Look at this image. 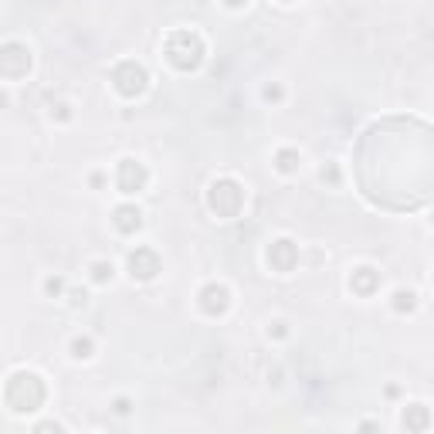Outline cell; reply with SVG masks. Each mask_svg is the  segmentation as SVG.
<instances>
[{
  "label": "cell",
  "mask_w": 434,
  "mask_h": 434,
  "mask_svg": "<svg viewBox=\"0 0 434 434\" xmlns=\"http://www.w3.org/2000/svg\"><path fill=\"white\" fill-rule=\"evenodd\" d=\"M3 400H7V407L14 414H31L48 400V387H44V380L38 373L17 370V373H10V380L3 387Z\"/></svg>",
  "instance_id": "1"
},
{
  "label": "cell",
  "mask_w": 434,
  "mask_h": 434,
  "mask_svg": "<svg viewBox=\"0 0 434 434\" xmlns=\"http://www.w3.org/2000/svg\"><path fill=\"white\" fill-rule=\"evenodd\" d=\"M163 55H166V61H170L177 72H194V68H200V61H204L207 51H204V41H200L197 31L177 28V31L166 34Z\"/></svg>",
  "instance_id": "2"
},
{
  "label": "cell",
  "mask_w": 434,
  "mask_h": 434,
  "mask_svg": "<svg viewBox=\"0 0 434 434\" xmlns=\"http://www.w3.org/2000/svg\"><path fill=\"white\" fill-rule=\"evenodd\" d=\"M207 207L217 217H237L241 207H244V187L237 180H231V177H217L207 187Z\"/></svg>",
  "instance_id": "3"
},
{
  "label": "cell",
  "mask_w": 434,
  "mask_h": 434,
  "mask_svg": "<svg viewBox=\"0 0 434 434\" xmlns=\"http://www.w3.org/2000/svg\"><path fill=\"white\" fill-rule=\"evenodd\" d=\"M146 68L139 65V61H119L116 68H112V88H116L122 99H136V95H143L146 92Z\"/></svg>",
  "instance_id": "4"
},
{
  "label": "cell",
  "mask_w": 434,
  "mask_h": 434,
  "mask_svg": "<svg viewBox=\"0 0 434 434\" xmlns=\"http://www.w3.org/2000/svg\"><path fill=\"white\" fill-rule=\"evenodd\" d=\"M0 72H3V79H10V81L28 75V72H31V51H28V44L7 41V44H3V55H0Z\"/></svg>",
  "instance_id": "5"
},
{
  "label": "cell",
  "mask_w": 434,
  "mask_h": 434,
  "mask_svg": "<svg viewBox=\"0 0 434 434\" xmlns=\"http://www.w3.org/2000/svg\"><path fill=\"white\" fill-rule=\"evenodd\" d=\"M126 268H129V275L136 278V282H153V278L159 275V255L153 251V248L139 244L136 251H129Z\"/></svg>",
  "instance_id": "6"
},
{
  "label": "cell",
  "mask_w": 434,
  "mask_h": 434,
  "mask_svg": "<svg viewBox=\"0 0 434 434\" xmlns=\"http://www.w3.org/2000/svg\"><path fill=\"white\" fill-rule=\"evenodd\" d=\"M116 184L122 194H139L146 184H150V173L139 159H119V170H116Z\"/></svg>",
  "instance_id": "7"
},
{
  "label": "cell",
  "mask_w": 434,
  "mask_h": 434,
  "mask_svg": "<svg viewBox=\"0 0 434 434\" xmlns=\"http://www.w3.org/2000/svg\"><path fill=\"white\" fill-rule=\"evenodd\" d=\"M197 302L207 316H224L228 306H231V292H228V285H221V282H207L197 292Z\"/></svg>",
  "instance_id": "8"
},
{
  "label": "cell",
  "mask_w": 434,
  "mask_h": 434,
  "mask_svg": "<svg viewBox=\"0 0 434 434\" xmlns=\"http://www.w3.org/2000/svg\"><path fill=\"white\" fill-rule=\"evenodd\" d=\"M268 265L275 268L278 275H288L295 265H299V244L288 241V237H278L268 244Z\"/></svg>",
  "instance_id": "9"
},
{
  "label": "cell",
  "mask_w": 434,
  "mask_h": 434,
  "mask_svg": "<svg viewBox=\"0 0 434 434\" xmlns=\"http://www.w3.org/2000/svg\"><path fill=\"white\" fill-rule=\"evenodd\" d=\"M377 288H380V272L370 268V265H359L353 275H350V292L359 295V299H370Z\"/></svg>",
  "instance_id": "10"
},
{
  "label": "cell",
  "mask_w": 434,
  "mask_h": 434,
  "mask_svg": "<svg viewBox=\"0 0 434 434\" xmlns=\"http://www.w3.org/2000/svg\"><path fill=\"white\" fill-rule=\"evenodd\" d=\"M112 224H116L119 235H136L143 228V210L136 204H119L112 210Z\"/></svg>",
  "instance_id": "11"
},
{
  "label": "cell",
  "mask_w": 434,
  "mask_h": 434,
  "mask_svg": "<svg viewBox=\"0 0 434 434\" xmlns=\"http://www.w3.org/2000/svg\"><path fill=\"white\" fill-rule=\"evenodd\" d=\"M400 424H404L407 431H428V428H431V411H428L424 404H407L404 414H400Z\"/></svg>",
  "instance_id": "12"
},
{
  "label": "cell",
  "mask_w": 434,
  "mask_h": 434,
  "mask_svg": "<svg viewBox=\"0 0 434 434\" xmlns=\"http://www.w3.org/2000/svg\"><path fill=\"white\" fill-rule=\"evenodd\" d=\"M391 309L400 313V316H404V313H414V309H417V295H414L411 288H397L394 295H391Z\"/></svg>",
  "instance_id": "13"
},
{
  "label": "cell",
  "mask_w": 434,
  "mask_h": 434,
  "mask_svg": "<svg viewBox=\"0 0 434 434\" xmlns=\"http://www.w3.org/2000/svg\"><path fill=\"white\" fill-rule=\"evenodd\" d=\"M275 166H278V173H299V166H302L299 150H278V153H275Z\"/></svg>",
  "instance_id": "14"
},
{
  "label": "cell",
  "mask_w": 434,
  "mask_h": 434,
  "mask_svg": "<svg viewBox=\"0 0 434 434\" xmlns=\"http://www.w3.org/2000/svg\"><path fill=\"white\" fill-rule=\"evenodd\" d=\"M68 350L75 359H88V356L95 353V343H92V336H75L72 343H68Z\"/></svg>",
  "instance_id": "15"
},
{
  "label": "cell",
  "mask_w": 434,
  "mask_h": 434,
  "mask_svg": "<svg viewBox=\"0 0 434 434\" xmlns=\"http://www.w3.org/2000/svg\"><path fill=\"white\" fill-rule=\"evenodd\" d=\"M88 272H92V282H95V285H106V282H112V275H116V268H112L109 262H92Z\"/></svg>",
  "instance_id": "16"
},
{
  "label": "cell",
  "mask_w": 434,
  "mask_h": 434,
  "mask_svg": "<svg viewBox=\"0 0 434 434\" xmlns=\"http://www.w3.org/2000/svg\"><path fill=\"white\" fill-rule=\"evenodd\" d=\"M61 292H65V278H61V275H48V278H44V295H48V299H58Z\"/></svg>",
  "instance_id": "17"
},
{
  "label": "cell",
  "mask_w": 434,
  "mask_h": 434,
  "mask_svg": "<svg viewBox=\"0 0 434 434\" xmlns=\"http://www.w3.org/2000/svg\"><path fill=\"white\" fill-rule=\"evenodd\" d=\"M262 99H265V102H282V99H285V88H282L278 81H272V85L262 88Z\"/></svg>",
  "instance_id": "18"
},
{
  "label": "cell",
  "mask_w": 434,
  "mask_h": 434,
  "mask_svg": "<svg viewBox=\"0 0 434 434\" xmlns=\"http://www.w3.org/2000/svg\"><path fill=\"white\" fill-rule=\"evenodd\" d=\"M112 411H116L119 417H126V414L132 411V400H129V397H116V404H112Z\"/></svg>",
  "instance_id": "19"
},
{
  "label": "cell",
  "mask_w": 434,
  "mask_h": 434,
  "mask_svg": "<svg viewBox=\"0 0 434 434\" xmlns=\"http://www.w3.org/2000/svg\"><path fill=\"white\" fill-rule=\"evenodd\" d=\"M319 177H322V180H329V184H339V170H336L333 163H329V166H322V173H319Z\"/></svg>",
  "instance_id": "20"
},
{
  "label": "cell",
  "mask_w": 434,
  "mask_h": 434,
  "mask_svg": "<svg viewBox=\"0 0 434 434\" xmlns=\"http://www.w3.org/2000/svg\"><path fill=\"white\" fill-rule=\"evenodd\" d=\"M51 116H58L61 122H65V119H72V112H68V106H65V102H58V106H51Z\"/></svg>",
  "instance_id": "21"
},
{
  "label": "cell",
  "mask_w": 434,
  "mask_h": 434,
  "mask_svg": "<svg viewBox=\"0 0 434 434\" xmlns=\"http://www.w3.org/2000/svg\"><path fill=\"white\" fill-rule=\"evenodd\" d=\"M68 299H72V306L79 309V306H85V299H88V295H85L81 288H72V292H68Z\"/></svg>",
  "instance_id": "22"
},
{
  "label": "cell",
  "mask_w": 434,
  "mask_h": 434,
  "mask_svg": "<svg viewBox=\"0 0 434 434\" xmlns=\"http://www.w3.org/2000/svg\"><path fill=\"white\" fill-rule=\"evenodd\" d=\"M268 336H275V339H282V336H288V326H285V322H272Z\"/></svg>",
  "instance_id": "23"
},
{
  "label": "cell",
  "mask_w": 434,
  "mask_h": 434,
  "mask_svg": "<svg viewBox=\"0 0 434 434\" xmlns=\"http://www.w3.org/2000/svg\"><path fill=\"white\" fill-rule=\"evenodd\" d=\"M224 3H228V7H244L248 0H224Z\"/></svg>",
  "instance_id": "24"
},
{
  "label": "cell",
  "mask_w": 434,
  "mask_h": 434,
  "mask_svg": "<svg viewBox=\"0 0 434 434\" xmlns=\"http://www.w3.org/2000/svg\"><path fill=\"white\" fill-rule=\"evenodd\" d=\"M282 3H295V0H282Z\"/></svg>",
  "instance_id": "25"
}]
</instances>
